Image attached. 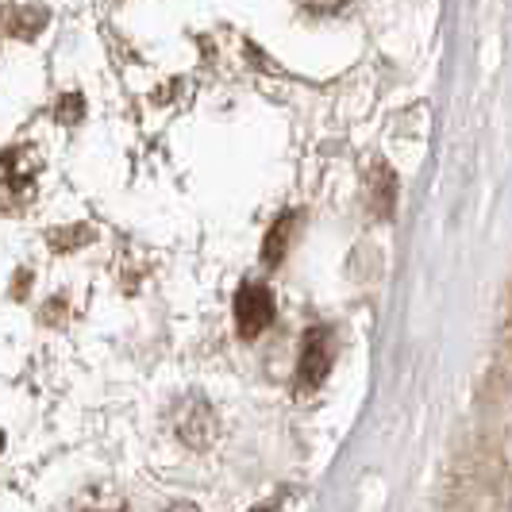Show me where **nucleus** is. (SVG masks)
<instances>
[{
    "label": "nucleus",
    "mask_w": 512,
    "mask_h": 512,
    "mask_svg": "<svg viewBox=\"0 0 512 512\" xmlns=\"http://www.w3.org/2000/svg\"><path fill=\"white\" fill-rule=\"evenodd\" d=\"M274 324V293L266 285L247 282L235 293V332L243 339H258Z\"/></svg>",
    "instance_id": "3"
},
{
    "label": "nucleus",
    "mask_w": 512,
    "mask_h": 512,
    "mask_svg": "<svg viewBox=\"0 0 512 512\" xmlns=\"http://www.w3.org/2000/svg\"><path fill=\"white\" fill-rule=\"evenodd\" d=\"M0 451H4V432H0Z\"/></svg>",
    "instance_id": "11"
},
{
    "label": "nucleus",
    "mask_w": 512,
    "mask_h": 512,
    "mask_svg": "<svg viewBox=\"0 0 512 512\" xmlns=\"http://www.w3.org/2000/svg\"><path fill=\"white\" fill-rule=\"evenodd\" d=\"M251 512H274V509H251Z\"/></svg>",
    "instance_id": "12"
},
{
    "label": "nucleus",
    "mask_w": 512,
    "mask_h": 512,
    "mask_svg": "<svg viewBox=\"0 0 512 512\" xmlns=\"http://www.w3.org/2000/svg\"><path fill=\"white\" fill-rule=\"evenodd\" d=\"M39 154L35 147H8L0 151V216L24 212L35 201Z\"/></svg>",
    "instance_id": "1"
},
{
    "label": "nucleus",
    "mask_w": 512,
    "mask_h": 512,
    "mask_svg": "<svg viewBox=\"0 0 512 512\" xmlns=\"http://www.w3.org/2000/svg\"><path fill=\"white\" fill-rule=\"evenodd\" d=\"M54 116H58L62 124H77V120L85 116V97H81V93H66L62 101L54 104Z\"/></svg>",
    "instance_id": "8"
},
{
    "label": "nucleus",
    "mask_w": 512,
    "mask_h": 512,
    "mask_svg": "<svg viewBox=\"0 0 512 512\" xmlns=\"http://www.w3.org/2000/svg\"><path fill=\"white\" fill-rule=\"evenodd\" d=\"M374 208H378V216L393 212V174L385 166H374Z\"/></svg>",
    "instance_id": "7"
},
{
    "label": "nucleus",
    "mask_w": 512,
    "mask_h": 512,
    "mask_svg": "<svg viewBox=\"0 0 512 512\" xmlns=\"http://www.w3.org/2000/svg\"><path fill=\"white\" fill-rule=\"evenodd\" d=\"M297 212H285L282 220L274 224V228L266 231V243H262V262L274 270V266H282L285 255H289V243H293V231H297Z\"/></svg>",
    "instance_id": "5"
},
{
    "label": "nucleus",
    "mask_w": 512,
    "mask_h": 512,
    "mask_svg": "<svg viewBox=\"0 0 512 512\" xmlns=\"http://www.w3.org/2000/svg\"><path fill=\"white\" fill-rule=\"evenodd\" d=\"M332 359H335L332 332H328V328H312V332L305 335L301 362H297V378H293L297 397H308V393H316L320 385L328 382V374H332Z\"/></svg>",
    "instance_id": "2"
},
{
    "label": "nucleus",
    "mask_w": 512,
    "mask_h": 512,
    "mask_svg": "<svg viewBox=\"0 0 512 512\" xmlns=\"http://www.w3.org/2000/svg\"><path fill=\"white\" fill-rule=\"evenodd\" d=\"M347 0H301V8L305 12H312V16H332V12H339Z\"/></svg>",
    "instance_id": "9"
},
{
    "label": "nucleus",
    "mask_w": 512,
    "mask_h": 512,
    "mask_svg": "<svg viewBox=\"0 0 512 512\" xmlns=\"http://www.w3.org/2000/svg\"><path fill=\"white\" fill-rule=\"evenodd\" d=\"M178 436L189 443V447H208L212 439H216V412H212V405L208 401H201V397H189L185 405H181L178 412Z\"/></svg>",
    "instance_id": "4"
},
{
    "label": "nucleus",
    "mask_w": 512,
    "mask_h": 512,
    "mask_svg": "<svg viewBox=\"0 0 512 512\" xmlns=\"http://www.w3.org/2000/svg\"><path fill=\"white\" fill-rule=\"evenodd\" d=\"M166 512H201L197 505H189V501H178V505H170Z\"/></svg>",
    "instance_id": "10"
},
{
    "label": "nucleus",
    "mask_w": 512,
    "mask_h": 512,
    "mask_svg": "<svg viewBox=\"0 0 512 512\" xmlns=\"http://www.w3.org/2000/svg\"><path fill=\"white\" fill-rule=\"evenodd\" d=\"M74 512H128V501L116 493V489H89L85 497H77Z\"/></svg>",
    "instance_id": "6"
}]
</instances>
